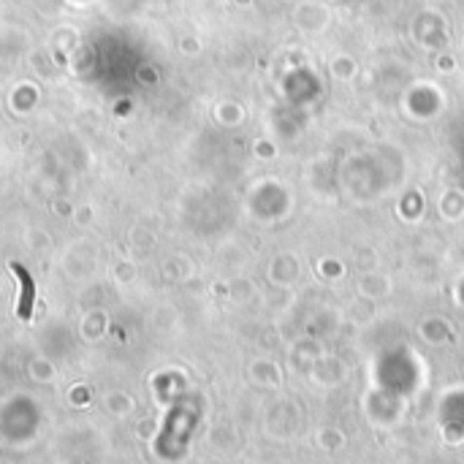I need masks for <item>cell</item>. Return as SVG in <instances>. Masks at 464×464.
Returning a JSON list of instances; mask_svg holds the SVG:
<instances>
[{
  "instance_id": "obj_1",
  "label": "cell",
  "mask_w": 464,
  "mask_h": 464,
  "mask_svg": "<svg viewBox=\"0 0 464 464\" xmlns=\"http://www.w3.org/2000/svg\"><path fill=\"white\" fill-rule=\"evenodd\" d=\"M11 269L17 272V277H20V283H22V304L17 309H20L22 318H27V315H30V307H33V293H36V290H33V277H30L27 269H22L20 264H11Z\"/></svg>"
}]
</instances>
